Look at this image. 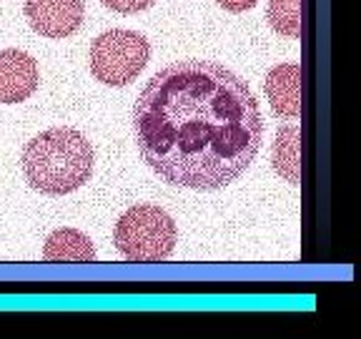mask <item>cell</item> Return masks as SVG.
I'll use <instances>...</instances> for the list:
<instances>
[{"label":"cell","mask_w":361,"mask_h":339,"mask_svg":"<svg viewBox=\"0 0 361 339\" xmlns=\"http://www.w3.org/2000/svg\"><path fill=\"white\" fill-rule=\"evenodd\" d=\"M301 3L304 0H269V25L283 38H301Z\"/></svg>","instance_id":"obj_10"},{"label":"cell","mask_w":361,"mask_h":339,"mask_svg":"<svg viewBox=\"0 0 361 339\" xmlns=\"http://www.w3.org/2000/svg\"><path fill=\"white\" fill-rule=\"evenodd\" d=\"M274 171L288 184H301V129L286 126L276 133V143L271 151Z\"/></svg>","instance_id":"obj_9"},{"label":"cell","mask_w":361,"mask_h":339,"mask_svg":"<svg viewBox=\"0 0 361 339\" xmlns=\"http://www.w3.org/2000/svg\"><path fill=\"white\" fill-rule=\"evenodd\" d=\"M83 0H25L30 28L45 38H68L83 25Z\"/></svg>","instance_id":"obj_5"},{"label":"cell","mask_w":361,"mask_h":339,"mask_svg":"<svg viewBox=\"0 0 361 339\" xmlns=\"http://www.w3.org/2000/svg\"><path fill=\"white\" fill-rule=\"evenodd\" d=\"M178 242L176 221L161 206L135 203L126 214H121L113 229V244L128 261L156 264L173 254Z\"/></svg>","instance_id":"obj_3"},{"label":"cell","mask_w":361,"mask_h":339,"mask_svg":"<svg viewBox=\"0 0 361 339\" xmlns=\"http://www.w3.org/2000/svg\"><path fill=\"white\" fill-rule=\"evenodd\" d=\"M38 63L20 48L0 51V103H23L38 88Z\"/></svg>","instance_id":"obj_6"},{"label":"cell","mask_w":361,"mask_h":339,"mask_svg":"<svg viewBox=\"0 0 361 339\" xmlns=\"http://www.w3.org/2000/svg\"><path fill=\"white\" fill-rule=\"evenodd\" d=\"M301 83H304V76H301L299 63H281V66H274L266 73V98H269L276 116L299 119L301 111H304Z\"/></svg>","instance_id":"obj_7"},{"label":"cell","mask_w":361,"mask_h":339,"mask_svg":"<svg viewBox=\"0 0 361 339\" xmlns=\"http://www.w3.org/2000/svg\"><path fill=\"white\" fill-rule=\"evenodd\" d=\"M219 3H221V8L228 13H243V11H251L259 0H219Z\"/></svg>","instance_id":"obj_12"},{"label":"cell","mask_w":361,"mask_h":339,"mask_svg":"<svg viewBox=\"0 0 361 339\" xmlns=\"http://www.w3.org/2000/svg\"><path fill=\"white\" fill-rule=\"evenodd\" d=\"M20 164L30 189L45 196H66L88 184L96 153L80 131L56 126L25 143Z\"/></svg>","instance_id":"obj_2"},{"label":"cell","mask_w":361,"mask_h":339,"mask_svg":"<svg viewBox=\"0 0 361 339\" xmlns=\"http://www.w3.org/2000/svg\"><path fill=\"white\" fill-rule=\"evenodd\" d=\"M45 261H93L96 259V246L78 229H56L45 239L43 246Z\"/></svg>","instance_id":"obj_8"},{"label":"cell","mask_w":361,"mask_h":339,"mask_svg":"<svg viewBox=\"0 0 361 339\" xmlns=\"http://www.w3.org/2000/svg\"><path fill=\"white\" fill-rule=\"evenodd\" d=\"M151 58V45L146 35L135 30L113 28L98 35L90 43V73L101 83L121 88V85L133 83Z\"/></svg>","instance_id":"obj_4"},{"label":"cell","mask_w":361,"mask_h":339,"mask_svg":"<svg viewBox=\"0 0 361 339\" xmlns=\"http://www.w3.org/2000/svg\"><path fill=\"white\" fill-rule=\"evenodd\" d=\"M108 11L123 13V16H133V13L148 11L151 6H156L158 0H101Z\"/></svg>","instance_id":"obj_11"},{"label":"cell","mask_w":361,"mask_h":339,"mask_svg":"<svg viewBox=\"0 0 361 339\" xmlns=\"http://www.w3.org/2000/svg\"><path fill=\"white\" fill-rule=\"evenodd\" d=\"M133 129L141 158L161 181L219 191L254 164L264 116L231 68L178 61L161 68L135 98Z\"/></svg>","instance_id":"obj_1"}]
</instances>
